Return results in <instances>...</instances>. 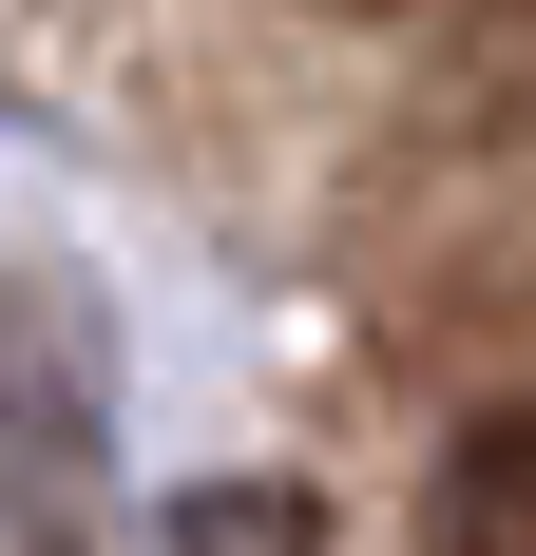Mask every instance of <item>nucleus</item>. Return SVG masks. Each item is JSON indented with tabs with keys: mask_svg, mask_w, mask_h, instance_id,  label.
Segmentation results:
<instances>
[{
	"mask_svg": "<svg viewBox=\"0 0 536 556\" xmlns=\"http://www.w3.org/2000/svg\"><path fill=\"white\" fill-rule=\"evenodd\" d=\"M173 556H326V518L288 500V480H230V500H192V518H173Z\"/></svg>",
	"mask_w": 536,
	"mask_h": 556,
	"instance_id": "1",
	"label": "nucleus"
}]
</instances>
